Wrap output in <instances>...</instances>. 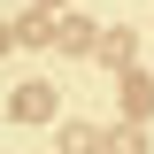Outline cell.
Masks as SVG:
<instances>
[{
    "label": "cell",
    "mask_w": 154,
    "mask_h": 154,
    "mask_svg": "<svg viewBox=\"0 0 154 154\" xmlns=\"http://www.w3.org/2000/svg\"><path fill=\"white\" fill-rule=\"evenodd\" d=\"M16 116H23V123H46V116H54V93H46V85H23V93H16Z\"/></svg>",
    "instance_id": "obj_1"
}]
</instances>
